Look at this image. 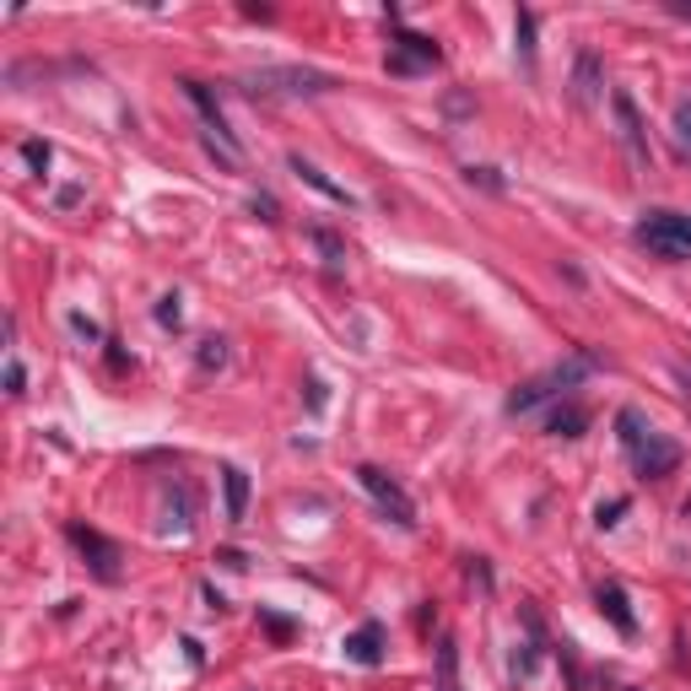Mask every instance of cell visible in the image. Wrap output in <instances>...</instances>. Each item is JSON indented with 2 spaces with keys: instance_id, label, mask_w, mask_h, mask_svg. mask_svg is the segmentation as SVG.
Returning a JSON list of instances; mask_svg holds the SVG:
<instances>
[{
  "instance_id": "obj_1",
  "label": "cell",
  "mask_w": 691,
  "mask_h": 691,
  "mask_svg": "<svg viewBox=\"0 0 691 691\" xmlns=\"http://www.w3.org/2000/svg\"><path fill=\"white\" fill-rule=\"evenodd\" d=\"M594 368H600V357H594V351H572L567 362H556L552 373H541V379L519 384V390L508 395V411H514V416H519V411H535L541 400H552L556 390H572V384H578V379H589Z\"/></svg>"
},
{
  "instance_id": "obj_2",
  "label": "cell",
  "mask_w": 691,
  "mask_h": 691,
  "mask_svg": "<svg viewBox=\"0 0 691 691\" xmlns=\"http://www.w3.org/2000/svg\"><path fill=\"white\" fill-rule=\"evenodd\" d=\"M638 244L654 249V255H665V260H687L691 255V217H681V211H649V217L638 222Z\"/></svg>"
},
{
  "instance_id": "obj_3",
  "label": "cell",
  "mask_w": 691,
  "mask_h": 691,
  "mask_svg": "<svg viewBox=\"0 0 691 691\" xmlns=\"http://www.w3.org/2000/svg\"><path fill=\"white\" fill-rule=\"evenodd\" d=\"M357 481H362V492L379 503V514H384L390 525H400V530H416V503L406 497V486H400L390 470H379V465H357Z\"/></svg>"
},
{
  "instance_id": "obj_4",
  "label": "cell",
  "mask_w": 691,
  "mask_h": 691,
  "mask_svg": "<svg viewBox=\"0 0 691 691\" xmlns=\"http://www.w3.org/2000/svg\"><path fill=\"white\" fill-rule=\"evenodd\" d=\"M65 535H71V546L87 556V567H92L103 583H120V578H125V567H120V562H125V552H120L109 535H98L92 525H65Z\"/></svg>"
},
{
  "instance_id": "obj_5",
  "label": "cell",
  "mask_w": 691,
  "mask_h": 691,
  "mask_svg": "<svg viewBox=\"0 0 691 691\" xmlns=\"http://www.w3.org/2000/svg\"><path fill=\"white\" fill-rule=\"evenodd\" d=\"M330 87H335V82H330V76H324V71H297V65H286V71H271V65H266V71H255V76H249V92H271V98H297V92H330Z\"/></svg>"
},
{
  "instance_id": "obj_6",
  "label": "cell",
  "mask_w": 691,
  "mask_h": 691,
  "mask_svg": "<svg viewBox=\"0 0 691 691\" xmlns=\"http://www.w3.org/2000/svg\"><path fill=\"white\" fill-rule=\"evenodd\" d=\"M443 60V49L432 44V38H421V33H395V44H390V76H416V71H432Z\"/></svg>"
},
{
  "instance_id": "obj_7",
  "label": "cell",
  "mask_w": 691,
  "mask_h": 691,
  "mask_svg": "<svg viewBox=\"0 0 691 691\" xmlns=\"http://www.w3.org/2000/svg\"><path fill=\"white\" fill-rule=\"evenodd\" d=\"M632 465H638V476H649V481H659V476H670L676 465H681V448L670 443V437H659V432H649L638 448H632Z\"/></svg>"
},
{
  "instance_id": "obj_8",
  "label": "cell",
  "mask_w": 691,
  "mask_h": 691,
  "mask_svg": "<svg viewBox=\"0 0 691 691\" xmlns=\"http://www.w3.org/2000/svg\"><path fill=\"white\" fill-rule=\"evenodd\" d=\"M610 109H616V125H621V146L632 151V162H649V140H643V120H638V103H632L627 92H616V98H610Z\"/></svg>"
},
{
  "instance_id": "obj_9",
  "label": "cell",
  "mask_w": 691,
  "mask_h": 691,
  "mask_svg": "<svg viewBox=\"0 0 691 691\" xmlns=\"http://www.w3.org/2000/svg\"><path fill=\"white\" fill-rule=\"evenodd\" d=\"M594 600H600V616H605L621 638H632V632H638V616H632V600H627V589H621V583H600V594H594Z\"/></svg>"
},
{
  "instance_id": "obj_10",
  "label": "cell",
  "mask_w": 691,
  "mask_h": 691,
  "mask_svg": "<svg viewBox=\"0 0 691 691\" xmlns=\"http://www.w3.org/2000/svg\"><path fill=\"white\" fill-rule=\"evenodd\" d=\"M346 659H351V665H379V659H384V627H379V621L357 627V632L346 638Z\"/></svg>"
},
{
  "instance_id": "obj_11",
  "label": "cell",
  "mask_w": 691,
  "mask_h": 691,
  "mask_svg": "<svg viewBox=\"0 0 691 691\" xmlns=\"http://www.w3.org/2000/svg\"><path fill=\"white\" fill-rule=\"evenodd\" d=\"M222 497H227V525H244V514H249V476L238 465H222Z\"/></svg>"
},
{
  "instance_id": "obj_12",
  "label": "cell",
  "mask_w": 691,
  "mask_h": 691,
  "mask_svg": "<svg viewBox=\"0 0 691 691\" xmlns=\"http://www.w3.org/2000/svg\"><path fill=\"white\" fill-rule=\"evenodd\" d=\"M572 98H578L583 109H594V98H600V60H594V54H578V71H572Z\"/></svg>"
},
{
  "instance_id": "obj_13",
  "label": "cell",
  "mask_w": 691,
  "mask_h": 691,
  "mask_svg": "<svg viewBox=\"0 0 691 691\" xmlns=\"http://www.w3.org/2000/svg\"><path fill=\"white\" fill-rule=\"evenodd\" d=\"M583 427H589V411H583V406H556L552 421H546L552 437H583Z\"/></svg>"
},
{
  "instance_id": "obj_14",
  "label": "cell",
  "mask_w": 691,
  "mask_h": 691,
  "mask_svg": "<svg viewBox=\"0 0 691 691\" xmlns=\"http://www.w3.org/2000/svg\"><path fill=\"white\" fill-rule=\"evenodd\" d=\"M292 173H297V178H303V184H313V189H319V195H330V200H341V206H351V195H346V189H341V184H330V178H324V173H319V168H313V162H303V157H292Z\"/></svg>"
},
{
  "instance_id": "obj_15",
  "label": "cell",
  "mask_w": 691,
  "mask_h": 691,
  "mask_svg": "<svg viewBox=\"0 0 691 691\" xmlns=\"http://www.w3.org/2000/svg\"><path fill=\"white\" fill-rule=\"evenodd\" d=\"M616 427H621V443H627V454H632V448H638V443H643V437L654 432V427H643V416L632 411V406H627V411L616 416Z\"/></svg>"
},
{
  "instance_id": "obj_16",
  "label": "cell",
  "mask_w": 691,
  "mask_h": 691,
  "mask_svg": "<svg viewBox=\"0 0 691 691\" xmlns=\"http://www.w3.org/2000/svg\"><path fill=\"white\" fill-rule=\"evenodd\" d=\"M670 131H676V151H681V157H691V98H681V103H676Z\"/></svg>"
},
{
  "instance_id": "obj_17",
  "label": "cell",
  "mask_w": 691,
  "mask_h": 691,
  "mask_svg": "<svg viewBox=\"0 0 691 691\" xmlns=\"http://www.w3.org/2000/svg\"><path fill=\"white\" fill-rule=\"evenodd\" d=\"M514 33H519V49H525V54H535V16H530V11H519V16H514Z\"/></svg>"
},
{
  "instance_id": "obj_18",
  "label": "cell",
  "mask_w": 691,
  "mask_h": 691,
  "mask_svg": "<svg viewBox=\"0 0 691 691\" xmlns=\"http://www.w3.org/2000/svg\"><path fill=\"white\" fill-rule=\"evenodd\" d=\"M22 157H27V162H33V168H38V173H44V168H49V157H54V151H49V140H27V146H22Z\"/></svg>"
},
{
  "instance_id": "obj_19",
  "label": "cell",
  "mask_w": 691,
  "mask_h": 691,
  "mask_svg": "<svg viewBox=\"0 0 691 691\" xmlns=\"http://www.w3.org/2000/svg\"><path fill=\"white\" fill-rule=\"evenodd\" d=\"M22 390H27V373H22V362H16V357H11V362H5V395H11V400H16V395H22Z\"/></svg>"
},
{
  "instance_id": "obj_20",
  "label": "cell",
  "mask_w": 691,
  "mask_h": 691,
  "mask_svg": "<svg viewBox=\"0 0 691 691\" xmlns=\"http://www.w3.org/2000/svg\"><path fill=\"white\" fill-rule=\"evenodd\" d=\"M616 514H627V497H616V503H600L594 525H600V530H610V525H616Z\"/></svg>"
},
{
  "instance_id": "obj_21",
  "label": "cell",
  "mask_w": 691,
  "mask_h": 691,
  "mask_svg": "<svg viewBox=\"0 0 691 691\" xmlns=\"http://www.w3.org/2000/svg\"><path fill=\"white\" fill-rule=\"evenodd\" d=\"M222 362H227L222 341H206V346H200V368H222Z\"/></svg>"
},
{
  "instance_id": "obj_22",
  "label": "cell",
  "mask_w": 691,
  "mask_h": 691,
  "mask_svg": "<svg viewBox=\"0 0 691 691\" xmlns=\"http://www.w3.org/2000/svg\"><path fill=\"white\" fill-rule=\"evenodd\" d=\"M157 319H162V324H178V297H162V303H157Z\"/></svg>"
},
{
  "instance_id": "obj_23",
  "label": "cell",
  "mask_w": 691,
  "mask_h": 691,
  "mask_svg": "<svg viewBox=\"0 0 691 691\" xmlns=\"http://www.w3.org/2000/svg\"><path fill=\"white\" fill-rule=\"evenodd\" d=\"M255 217H266V222H281V217H276V200H271V195H255Z\"/></svg>"
},
{
  "instance_id": "obj_24",
  "label": "cell",
  "mask_w": 691,
  "mask_h": 691,
  "mask_svg": "<svg viewBox=\"0 0 691 691\" xmlns=\"http://www.w3.org/2000/svg\"><path fill=\"white\" fill-rule=\"evenodd\" d=\"M266 627H271V638H292V621H281V616H260Z\"/></svg>"
},
{
  "instance_id": "obj_25",
  "label": "cell",
  "mask_w": 691,
  "mask_h": 691,
  "mask_svg": "<svg viewBox=\"0 0 691 691\" xmlns=\"http://www.w3.org/2000/svg\"><path fill=\"white\" fill-rule=\"evenodd\" d=\"M308 406H313V411H324V384H319V379L308 384Z\"/></svg>"
},
{
  "instance_id": "obj_26",
  "label": "cell",
  "mask_w": 691,
  "mask_h": 691,
  "mask_svg": "<svg viewBox=\"0 0 691 691\" xmlns=\"http://www.w3.org/2000/svg\"><path fill=\"white\" fill-rule=\"evenodd\" d=\"M670 11H676V16H691V5H681V0H676V5H670Z\"/></svg>"
}]
</instances>
